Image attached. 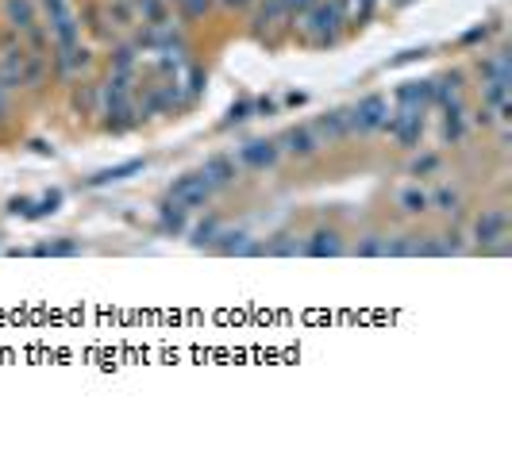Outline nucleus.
I'll use <instances>...</instances> for the list:
<instances>
[{"mask_svg":"<svg viewBox=\"0 0 512 450\" xmlns=\"http://www.w3.org/2000/svg\"><path fill=\"white\" fill-rule=\"evenodd\" d=\"M343 24H351L347 20V0H316L293 27L305 31L308 47H335Z\"/></svg>","mask_w":512,"mask_h":450,"instance_id":"1","label":"nucleus"},{"mask_svg":"<svg viewBox=\"0 0 512 450\" xmlns=\"http://www.w3.org/2000/svg\"><path fill=\"white\" fill-rule=\"evenodd\" d=\"M43 16H47V31H51V47H74L81 43V24L70 12L66 0H39Z\"/></svg>","mask_w":512,"mask_h":450,"instance_id":"2","label":"nucleus"},{"mask_svg":"<svg viewBox=\"0 0 512 450\" xmlns=\"http://www.w3.org/2000/svg\"><path fill=\"white\" fill-rule=\"evenodd\" d=\"M509 212L505 208H482V216L474 220V243L493 254H505L509 250Z\"/></svg>","mask_w":512,"mask_h":450,"instance_id":"3","label":"nucleus"},{"mask_svg":"<svg viewBox=\"0 0 512 450\" xmlns=\"http://www.w3.org/2000/svg\"><path fill=\"white\" fill-rule=\"evenodd\" d=\"M385 116H389V104H385L382 93H370L362 97L351 112H347V131L351 135H370V131H382Z\"/></svg>","mask_w":512,"mask_h":450,"instance_id":"4","label":"nucleus"},{"mask_svg":"<svg viewBox=\"0 0 512 450\" xmlns=\"http://www.w3.org/2000/svg\"><path fill=\"white\" fill-rule=\"evenodd\" d=\"M212 193H216V189H212V185H208V177L197 170V174H185L170 185L166 204H178V208H185V212H193V208H205Z\"/></svg>","mask_w":512,"mask_h":450,"instance_id":"5","label":"nucleus"},{"mask_svg":"<svg viewBox=\"0 0 512 450\" xmlns=\"http://www.w3.org/2000/svg\"><path fill=\"white\" fill-rule=\"evenodd\" d=\"M382 131H389V139L397 143V147L412 150L420 143V135H424V112H412V108H397L393 116H385Z\"/></svg>","mask_w":512,"mask_h":450,"instance_id":"6","label":"nucleus"},{"mask_svg":"<svg viewBox=\"0 0 512 450\" xmlns=\"http://www.w3.org/2000/svg\"><path fill=\"white\" fill-rule=\"evenodd\" d=\"M278 150H282V154H289V158H312V154L320 150V139H316L312 124L285 127L282 139H278Z\"/></svg>","mask_w":512,"mask_h":450,"instance_id":"7","label":"nucleus"},{"mask_svg":"<svg viewBox=\"0 0 512 450\" xmlns=\"http://www.w3.org/2000/svg\"><path fill=\"white\" fill-rule=\"evenodd\" d=\"M278 158H282V150H278V139H255V143H247V147H239V166H247V170H274L278 166Z\"/></svg>","mask_w":512,"mask_h":450,"instance_id":"8","label":"nucleus"},{"mask_svg":"<svg viewBox=\"0 0 512 450\" xmlns=\"http://www.w3.org/2000/svg\"><path fill=\"white\" fill-rule=\"evenodd\" d=\"M62 208V193H47V197L31 200V197H16L8 204L12 216H24V220H43V216H54Z\"/></svg>","mask_w":512,"mask_h":450,"instance_id":"9","label":"nucleus"},{"mask_svg":"<svg viewBox=\"0 0 512 450\" xmlns=\"http://www.w3.org/2000/svg\"><path fill=\"white\" fill-rule=\"evenodd\" d=\"M239 170H243V166H239V158H235V154H212L205 166H201V174L208 177V185H212V189L231 185V181L239 177Z\"/></svg>","mask_w":512,"mask_h":450,"instance_id":"10","label":"nucleus"},{"mask_svg":"<svg viewBox=\"0 0 512 450\" xmlns=\"http://www.w3.org/2000/svg\"><path fill=\"white\" fill-rule=\"evenodd\" d=\"M47 74H51V58H47V54L27 50L24 70H20V89H27V93H39V89H43V81H47Z\"/></svg>","mask_w":512,"mask_h":450,"instance_id":"11","label":"nucleus"},{"mask_svg":"<svg viewBox=\"0 0 512 450\" xmlns=\"http://www.w3.org/2000/svg\"><path fill=\"white\" fill-rule=\"evenodd\" d=\"M397 108H412V112H428L432 108V81H409V85H401L397 93Z\"/></svg>","mask_w":512,"mask_h":450,"instance_id":"12","label":"nucleus"},{"mask_svg":"<svg viewBox=\"0 0 512 450\" xmlns=\"http://www.w3.org/2000/svg\"><path fill=\"white\" fill-rule=\"evenodd\" d=\"M135 4V20H143V27H170L174 12L170 0H131Z\"/></svg>","mask_w":512,"mask_h":450,"instance_id":"13","label":"nucleus"},{"mask_svg":"<svg viewBox=\"0 0 512 450\" xmlns=\"http://www.w3.org/2000/svg\"><path fill=\"white\" fill-rule=\"evenodd\" d=\"M343 239H339V231H316L308 243H301V254L308 258H339L343 254Z\"/></svg>","mask_w":512,"mask_h":450,"instance_id":"14","label":"nucleus"},{"mask_svg":"<svg viewBox=\"0 0 512 450\" xmlns=\"http://www.w3.org/2000/svg\"><path fill=\"white\" fill-rule=\"evenodd\" d=\"M312 131H316L320 147H324V143H339V139H347V135H351V131H347V112H324V116L312 124Z\"/></svg>","mask_w":512,"mask_h":450,"instance_id":"15","label":"nucleus"},{"mask_svg":"<svg viewBox=\"0 0 512 450\" xmlns=\"http://www.w3.org/2000/svg\"><path fill=\"white\" fill-rule=\"evenodd\" d=\"M397 204H401L405 216H424V212H432V193H428L420 181H412V185H405V189L397 193Z\"/></svg>","mask_w":512,"mask_h":450,"instance_id":"16","label":"nucleus"},{"mask_svg":"<svg viewBox=\"0 0 512 450\" xmlns=\"http://www.w3.org/2000/svg\"><path fill=\"white\" fill-rule=\"evenodd\" d=\"M466 112H462V104H451V108H443V143H451V147H459L462 139H466Z\"/></svg>","mask_w":512,"mask_h":450,"instance_id":"17","label":"nucleus"},{"mask_svg":"<svg viewBox=\"0 0 512 450\" xmlns=\"http://www.w3.org/2000/svg\"><path fill=\"white\" fill-rule=\"evenodd\" d=\"M462 74H447L439 85H432V104L439 108H451V104H462Z\"/></svg>","mask_w":512,"mask_h":450,"instance_id":"18","label":"nucleus"},{"mask_svg":"<svg viewBox=\"0 0 512 450\" xmlns=\"http://www.w3.org/2000/svg\"><path fill=\"white\" fill-rule=\"evenodd\" d=\"M70 108H74V116H97L101 112V85H81L74 89V100H70Z\"/></svg>","mask_w":512,"mask_h":450,"instance_id":"19","label":"nucleus"},{"mask_svg":"<svg viewBox=\"0 0 512 450\" xmlns=\"http://www.w3.org/2000/svg\"><path fill=\"white\" fill-rule=\"evenodd\" d=\"M289 20V12H285V0H258V8H255V27L262 31H270V27H278Z\"/></svg>","mask_w":512,"mask_h":450,"instance_id":"20","label":"nucleus"},{"mask_svg":"<svg viewBox=\"0 0 512 450\" xmlns=\"http://www.w3.org/2000/svg\"><path fill=\"white\" fill-rule=\"evenodd\" d=\"M432 212L439 216H462V193L455 185H439L432 193Z\"/></svg>","mask_w":512,"mask_h":450,"instance_id":"21","label":"nucleus"},{"mask_svg":"<svg viewBox=\"0 0 512 450\" xmlns=\"http://www.w3.org/2000/svg\"><path fill=\"white\" fill-rule=\"evenodd\" d=\"M478 74H482V81L486 77H509V50H493V54H482L478 58Z\"/></svg>","mask_w":512,"mask_h":450,"instance_id":"22","label":"nucleus"},{"mask_svg":"<svg viewBox=\"0 0 512 450\" xmlns=\"http://www.w3.org/2000/svg\"><path fill=\"white\" fill-rule=\"evenodd\" d=\"M27 254H35V258H74V254H81V243L58 239V243H39V247H31Z\"/></svg>","mask_w":512,"mask_h":450,"instance_id":"23","label":"nucleus"},{"mask_svg":"<svg viewBox=\"0 0 512 450\" xmlns=\"http://www.w3.org/2000/svg\"><path fill=\"white\" fill-rule=\"evenodd\" d=\"M104 16L112 27H131L135 24V4L131 0H108L104 4Z\"/></svg>","mask_w":512,"mask_h":450,"instance_id":"24","label":"nucleus"},{"mask_svg":"<svg viewBox=\"0 0 512 450\" xmlns=\"http://www.w3.org/2000/svg\"><path fill=\"white\" fill-rule=\"evenodd\" d=\"M178 4V20L181 24H193V20H205L208 12L216 8V0H174Z\"/></svg>","mask_w":512,"mask_h":450,"instance_id":"25","label":"nucleus"},{"mask_svg":"<svg viewBox=\"0 0 512 450\" xmlns=\"http://www.w3.org/2000/svg\"><path fill=\"white\" fill-rule=\"evenodd\" d=\"M135 54L139 50L131 47V43L116 47V54H112V74H135Z\"/></svg>","mask_w":512,"mask_h":450,"instance_id":"26","label":"nucleus"},{"mask_svg":"<svg viewBox=\"0 0 512 450\" xmlns=\"http://www.w3.org/2000/svg\"><path fill=\"white\" fill-rule=\"evenodd\" d=\"M143 170V162L135 158V162H124V166H116V170H104V174H97L89 185H108V181H124L128 174H139Z\"/></svg>","mask_w":512,"mask_h":450,"instance_id":"27","label":"nucleus"},{"mask_svg":"<svg viewBox=\"0 0 512 450\" xmlns=\"http://www.w3.org/2000/svg\"><path fill=\"white\" fill-rule=\"evenodd\" d=\"M439 166H443V158H439L436 150H428V154H420V158L412 162L409 174H412V177H432V174L439 170Z\"/></svg>","mask_w":512,"mask_h":450,"instance_id":"28","label":"nucleus"},{"mask_svg":"<svg viewBox=\"0 0 512 450\" xmlns=\"http://www.w3.org/2000/svg\"><path fill=\"white\" fill-rule=\"evenodd\" d=\"M355 258H385V235H366L355 243Z\"/></svg>","mask_w":512,"mask_h":450,"instance_id":"29","label":"nucleus"},{"mask_svg":"<svg viewBox=\"0 0 512 450\" xmlns=\"http://www.w3.org/2000/svg\"><path fill=\"white\" fill-rule=\"evenodd\" d=\"M251 116H255V97H243L239 104H231V108H228V120H224V127L243 124V120H251Z\"/></svg>","mask_w":512,"mask_h":450,"instance_id":"30","label":"nucleus"},{"mask_svg":"<svg viewBox=\"0 0 512 450\" xmlns=\"http://www.w3.org/2000/svg\"><path fill=\"white\" fill-rule=\"evenodd\" d=\"M216 235H220V220H216V216L205 220L201 227H193V243H197V247H212V243H216Z\"/></svg>","mask_w":512,"mask_h":450,"instance_id":"31","label":"nucleus"},{"mask_svg":"<svg viewBox=\"0 0 512 450\" xmlns=\"http://www.w3.org/2000/svg\"><path fill=\"white\" fill-rule=\"evenodd\" d=\"M181 227H185V208L162 204V231H181Z\"/></svg>","mask_w":512,"mask_h":450,"instance_id":"32","label":"nucleus"},{"mask_svg":"<svg viewBox=\"0 0 512 450\" xmlns=\"http://www.w3.org/2000/svg\"><path fill=\"white\" fill-rule=\"evenodd\" d=\"M12 50H24V35L16 27H0V54H12Z\"/></svg>","mask_w":512,"mask_h":450,"instance_id":"33","label":"nucleus"},{"mask_svg":"<svg viewBox=\"0 0 512 450\" xmlns=\"http://www.w3.org/2000/svg\"><path fill=\"white\" fill-rule=\"evenodd\" d=\"M262 254H301V243H293L289 235H282L278 243H266V247H262Z\"/></svg>","mask_w":512,"mask_h":450,"instance_id":"34","label":"nucleus"},{"mask_svg":"<svg viewBox=\"0 0 512 450\" xmlns=\"http://www.w3.org/2000/svg\"><path fill=\"white\" fill-rule=\"evenodd\" d=\"M8 120H12V93L0 85V127L8 124Z\"/></svg>","mask_w":512,"mask_h":450,"instance_id":"35","label":"nucleus"},{"mask_svg":"<svg viewBox=\"0 0 512 450\" xmlns=\"http://www.w3.org/2000/svg\"><path fill=\"white\" fill-rule=\"evenodd\" d=\"M216 4H220V8H228V12H247L255 0H216Z\"/></svg>","mask_w":512,"mask_h":450,"instance_id":"36","label":"nucleus"},{"mask_svg":"<svg viewBox=\"0 0 512 450\" xmlns=\"http://www.w3.org/2000/svg\"><path fill=\"white\" fill-rule=\"evenodd\" d=\"M170 4H174V0H170Z\"/></svg>","mask_w":512,"mask_h":450,"instance_id":"37","label":"nucleus"}]
</instances>
